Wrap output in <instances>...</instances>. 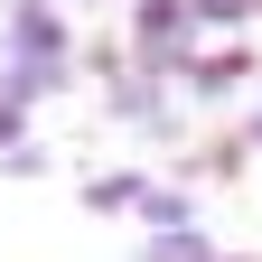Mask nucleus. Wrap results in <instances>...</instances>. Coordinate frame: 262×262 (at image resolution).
Segmentation results:
<instances>
[{"label": "nucleus", "instance_id": "f257e3e1", "mask_svg": "<svg viewBox=\"0 0 262 262\" xmlns=\"http://www.w3.org/2000/svg\"><path fill=\"white\" fill-rule=\"evenodd\" d=\"M196 38V19H187V0H141V19H131V47H141L150 66H178Z\"/></svg>", "mask_w": 262, "mask_h": 262}]
</instances>
